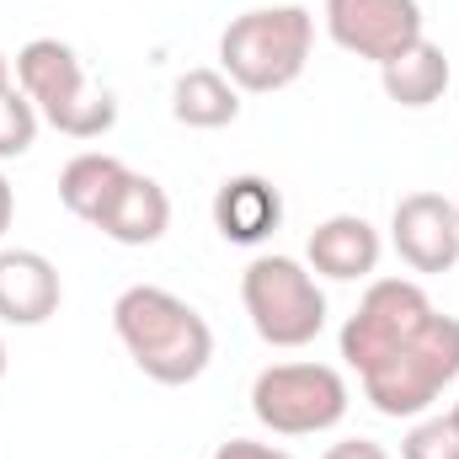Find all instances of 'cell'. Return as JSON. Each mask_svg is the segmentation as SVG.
Here are the masks:
<instances>
[{
	"label": "cell",
	"mask_w": 459,
	"mask_h": 459,
	"mask_svg": "<svg viewBox=\"0 0 459 459\" xmlns=\"http://www.w3.org/2000/svg\"><path fill=\"white\" fill-rule=\"evenodd\" d=\"M428 321H433V299H428L422 283H411V278H374L342 326V358L363 374L374 358H385L390 347L406 342L411 332H422Z\"/></svg>",
	"instance_id": "cell-7"
},
{
	"label": "cell",
	"mask_w": 459,
	"mask_h": 459,
	"mask_svg": "<svg viewBox=\"0 0 459 459\" xmlns=\"http://www.w3.org/2000/svg\"><path fill=\"white\" fill-rule=\"evenodd\" d=\"M16 86L27 91V102L48 128H59L65 139H102L117 123V102L108 86L86 81L81 54L65 38H32L16 54Z\"/></svg>",
	"instance_id": "cell-4"
},
{
	"label": "cell",
	"mask_w": 459,
	"mask_h": 459,
	"mask_svg": "<svg viewBox=\"0 0 459 459\" xmlns=\"http://www.w3.org/2000/svg\"><path fill=\"white\" fill-rule=\"evenodd\" d=\"M326 32L337 48L368 65H390L428 38L417 0H326Z\"/></svg>",
	"instance_id": "cell-8"
},
{
	"label": "cell",
	"mask_w": 459,
	"mask_h": 459,
	"mask_svg": "<svg viewBox=\"0 0 459 459\" xmlns=\"http://www.w3.org/2000/svg\"><path fill=\"white\" fill-rule=\"evenodd\" d=\"M38 123H43V117L27 102V91H22V86H5V91H0V160L27 155L32 139H38Z\"/></svg>",
	"instance_id": "cell-17"
},
{
	"label": "cell",
	"mask_w": 459,
	"mask_h": 459,
	"mask_svg": "<svg viewBox=\"0 0 459 459\" xmlns=\"http://www.w3.org/2000/svg\"><path fill=\"white\" fill-rule=\"evenodd\" d=\"M128 177V166L108 155V150H81L65 171H59V204L75 214V220H86V225H97L102 220V209L113 204L117 182Z\"/></svg>",
	"instance_id": "cell-15"
},
{
	"label": "cell",
	"mask_w": 459,
	"mask_h": 459,
	"mask_svg": "<svg viewBox=\"0 0 459 459\" xmlns=\"http://www.w3.org/2000/svg\"><path fill=\"white\" fill-rule=\"evenodd\" d=\"M0 379H5V342H0Z\"/></svg>",
	"instance_id": "cell-23"
},
{
	"label": "cell",
	"mask_w": 459,
	"mask_h": 459,
	"mask_svg": "<svg viewBox=\"0 0 459 459\" xmlns=\"http://www.w3.org/2000/svg\"><path fill=\"white\" fill-rule=\"evenodd\" d=\"M347 379L332 363H273L251 379V417L278 438L332 433L347 417Z\"/></svg>",
	"instance_id": "cell-6"
},
{
	"label": "cell",
	"mask_w": 459,
	"mask_h": 459,
	"mask_svg": "<svg viewBox=\"0 0 459 459\" xmlns=\"http://www.w3.org/2000/svg\"><path fill=\"white\" fill-rule=\"evenodd\" d=\"M316 16L305 5H251L220 32V70L235 91L267 97L305 75Z\"/></svg>",
	"instance_id": "cell-2"
},
{
	"label": "cell",
	"mask_w": 459,
	"mask_h": 459,
	"mask_svg": "<svg viewBox=\"0 0 459 459\" xmlns=\"http://www.w3.org/2000/svg\"><path fill=\"white\" fill-rule=\"evenodd\" d=\"M214 459H294L289 449H273V444H251V438H230L214 449Z\"/></svg>",
	"instance_id": "cell-19"
},
{
	"label": "cell",
	"mask_w": 459,
	"mask_h": 459,
	"mask_svg": "<svg viewBox=\"0 0 459 459\" xmlns=\"http://www.w3.org/2000/svg\"><path fill=\"white\" fill-rule=\"evenodd\" d=\"M455 214H459V204H455Z\"/></svg>",
	"instance_id": "cell-25"
},
{
	"label": "cell",
	"mask_w": 459,
	"mask_h": 459,
	"mask_svg": "<svg viewBox=\"0 0 459 459\" xmlns=\"http://www.w3.org/2000/svg\"><path fill=\"white\" fill-rule=\"evenodd\" d=\"M283 225V193L267 177H230L214 193V230L230 246H262Z\"/></svg>",
	"instance_id": "cell-12"
},
{
	"label": "cell",
	"mask_w": 459,
	"mask_h": 459,
	"mask_svg": "<svg viewBox=\"0 0 459 459\" xmlns=\"http://www.w3.org/2000/svg\"><path fill=\"white\" fill-rule=\"evenodd\" d=\"M240 305L267 347H310L326 326V294L294 256H256L240 278Z\"/></svg>",
	"instance_id": "cell-5"
},
{
	"label": "cell",
	"mask_w": 459,
	"mask_h": 459,
	"mask_svg": "<svg viewBox=\"0 0 459 459\" xmlns=\"http://www.w3.org/2000/svg\"><path fill=\"white\" fill-rule=\"evenodd\" d=\"M113 332L134 368L155 385H193L209 358H214V332L209 321L171 289L160 283H134L113 305Z\"/></svg>",
	"instance_id": "cell-1"
},
{
	"label": "cell",
	"mask_w": 459,
	"mask_h": 459,
	"mask_svg": "<svg viewBox=\"0 0 459 459\" xmlns=\"http://www.w3.org/2000/svg\"><path fill=\"white\" fill-rule=\"evenodd\" d=\"M390 240L411 273H449L459 262V214L444 193H406L390 214Z\"/></svg>",
	"instance_id": "cell-9"
},
{
	"label": "cell",
	"mask_w": 459,
	"mask_h": 459,
	"mask_svg": "<svg viewBox=\"0 0 459 459\" xmlns=\"http://www.w3.org/2000/svg\"><path fill=\"white\" fill-rule=\"evenodd\" d=\"M11 220H16V187L0 177V240H5V230H11Z\"/></svg>",
	"instance_id": "cell-21"
},
{
	"label": "cell",
	"mask_w": 459,
	"mask_h": 459,
	"mask_svg": "<svg viewBox=\"0 0 459 459\" xmlns=\"http://www.w3.org/2000/svg\"><path fill=\"white\" fill-rule=\"evenodd\" d=\"M305 251H310V273L337 278V283H358V278H374L385 246H379V230L363 214H332L326 225L310 230Z\"/></svg>",
	"instance_id": "cell-11"
},
{
	"label": "cell",
	"mask_w": 459,
	"mask_h": 459,
	"mask_svg": "<svg viewBox=\"0 0 459 459\" xmlns=\"http://www.w3.org/2000/svg\"><path fill=\"white\" fill-rule=\"evenodd\" d=\"M5 86H11V59L0 54V91H5Z\"/></svg>",
	"instance_id": "cell-22"
},
{
	"label": "cell",
	"mask_w": 459,
	"mask_h": 459,
	"mask_svg": "<svg viewBox=\"0 0 459 459\" xmlns=\"http://www.w3.org/2000/svg\"><path fill=\"white\" fill-rule=\"evenodd\" d=\"M321 459H390L374 438H347V444H332Z\"/></svg>",
	"instance_id": "cell-20"
},
{
	"label": "cell",
	"mask_w": 459,
	"mask_h": 459,
	"mask_svg": "<svg viewBox=\"0 0 459 459\" xmlns=\"http://www.w3.org/2000/svg\"><path fill=\"white\" fill-rule=\"evenodd\" d=\"M358 379H363V401L379 417L401 422V417L433 411V401L459 379V321L433 310V321L422 332L395 342L385 358H374Z\"/></svg>",
	"instance_id": "cell-3"
},
{
	"label": "cell",
	"mask_w": 459,
	"mask_h": 459,
	"mask_svg": "<svg viewBox=\"0 0 459 459\" xmlns=\"http://www.w3.org/2000/svg\"><path fill=\"white\" fill-rule=\"evenodd\" d=\"M171 117L182 128H225L240 117V91L225 70H187L171 86Z\"/></svg>",
	"instance_id": "cell-16"
},
{
	"label": "cell",
	"mask_w": 459,
	"mask_h": 459,
	"mask_svg": "<svg viewBox=\"0 0 459 459\" xmlns=\"http://www.w3.org/2000/svg\"><path fill=\"white\" fill-rule=\"evenodd\" d=\"M401 459H459V428L444 417H422L406 438H401Z\"/></svg>",
	"instance_id": "cell-18"
},
{
	"label": "cell",
	"mask_w": 459,
	"mask_h": 459,
	"mask_svg": "<svg viewBox=\"0 0 459 459\" xmlns=\"http://www.w3.org/2000/svg\"><path fill=\"white\" fill-rule=\"evenodd\" d=\"M65 299L59 267L43 251L11 246L0 251V321L5 326H43Z\"/></svg>",
	"instance_id": "cell-10"
},
{
	"label": "cell",
	"mask_w": 459,
	"mask_h": 459,
	"mask_svg": "<svg viewBox=\"0 0 459 459\" xmlns=\"http://www.w3.org/2000/svg\"><path fill=\"white\" fill-rule=\"evenodd\" d=\"M379 81H385V97L395 102V108H411V113H422V108H433L444 91H449V81H455V65H449V54L438 48V43H411L401 59H390V65H379Z\"/></svg>",
	"instance_id": "cell-14"
},
{
	"label": "cell",
	"mask_w": 459,
	"mask_h": 459,
	"mask_svg": "<svg viewBox=\"0 0 459 459\" xmlns=\"http://www.w3.org/2000/svg\"><path fill=\"white\" fill-rule=\"evenodd\" d=\"M449 422H455V428H459V401H455V411H449Z\"/></svg>",
	"instance_id": "cell-24"
},
{
	"label": "cell",
	"mask_w": 459,
	"mask_h": 459,
	"mask_svg": "<svg viewBox=\"0 0 459 459\" xmlns=\"http://www.w3.org/2000/svg\"><path fill=\"white\" fill-rule=\"evenodd\" d=\"M97 230L108 240H117V246H155L171 230V198H166V187L155 177H144V171H128L117 182L113 204L102 209Z\"/></svg>",
	"instance_id": "cell-13"
}]
</instances>
